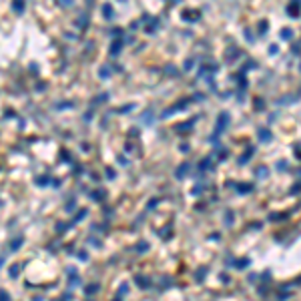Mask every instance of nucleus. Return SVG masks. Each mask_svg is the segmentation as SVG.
<instances>
[{
    "label": "nucleus",
    "instance_id": "f257e3e1",
    "mask_svg": "<svg viewBox=\"0 0 301 301\" xmlns=\"http://www.w3.org/2000/svg\"><path fill=\"white\" fill-rule=\"evenodd\" d=\"M227 125H229V115H227V113H221V117H219V125H217V132H221Z\"/></svg>",
    "mask_w": 301,
    "mask_h": 301
},
{
    "label": "nucleus",
    "instance_id": "f03ea898",
    "mask_svg": "<svg viewBox=\"0 0 301 301\" xmlns=\"http://www.w3.org/2000/svg\"><path fill=\"white\" fill-rule=\"evenodd\" d=\"M259 141H263V143H269V141H271V134H269V130L267 129L259 130Z\"/></svg>",
    "mask_w": 301,
    "mask_h": 301
},
{
    "label": "nucleus",
    "instance_id": "7ed1b4c3",
    "mask_svg": "<svg viewBox=\"0 0 301 301\" xmlns=\"http://www.w3.org/2000/svg\"><path fill=\"white\" fill-rule=\"evenodd\" d=\"M251 155H253V149H249V151H247V153H245V155H243V157L239 159V165H245V163H247V161L251 159Z\"/></svg>",
    "mask_w": 301,
    "mask_h": 301
},
{
    "label": "nucleus",
    "instance_id": "20e7f679",
    "mask_svg": "<svg viewBox=\"0 0 301 301\" xmlns=\"http://www.w3.org/2000/svg\"><path fill=\"white\" fill-rule=\"evenodd\" d=\"M247 265H249V259H247V257L239 259V261H237V263H235V267H237V269H245V267H247Z\"/></svg>",
    "mask_w": 301,
    "mask_h": 301
},
{
    "label": "nucleus",
    "instance_id": "39448f33",
    "mask_svg": "<svg viewBox=\"0 0 301 301\" xmlns=\"http://www.w3.org/2000/svg\"><path fill=\"white\" fill-rule=\"evenodd\" d=\"M291 36H293V32H291L289 28H283V30H281V38H283V40H291Z\"/></svg>",
    "mask_w": 301,
    "mask_h": 301
},
{
    "label": "nucleus",
    "instance_id": "423d86ee",
    "mask_svg": "<svg viewBox=\"0 0 301 301\" xmlns=\"http://www.w3.org/2000/svg\"><path fill=\"white\" fill-rule=\"evenodd\" d=\"M237 189H239V193H249L253 189V185H239Z\"/></svg>",
    "mask_w": 301,
    "mask_h": 301
},
{
    "label": "nucleus",
    "instance_id": "0eeeda50",
    "mask_svg": "<svg viewBox=\"0 0 301 301\" xmlns=\"http://www.w3.org/2000/svg\"><path fill=\"white\" fill-rule=\"evenodd\" d=\"M187 171H189V165H183V167L177 171V177H179V179H181V177H185V173H187Z\"/></svg>",
    "mask_w": 301,
    "mask_h": 301
},
{
    "label": "nucleus",
    "instance_id": "6e6552de",
    "mask_svg": "<svg viewBox=\"0 0 301 301\" xmlns=\"http://www.w3.org/2000/svg\"><path fill=\"white\" fill-rule=\"evenodd\" d=\"M255 173H257V177H267V169H259Z\"/></svg>",
    "mask_w": 301,
    "mask_h": 301
},
{
    "label": "nucleus",
    "instance_id": "1a4fd4ad",
    "mask_svg": "<svg viewBox=\"0 0 301 301\" xmlns=\"http://www.w3.org/2000/svg\"><path fill=\"white\" fill-rule=\"evenodd\" d=\"M299 191H301V183H297V185L291 189V195H293V193H299Z\"/></svg>",
    "mask_w": 301,
    "mask_h": 301
}]
</instances>
